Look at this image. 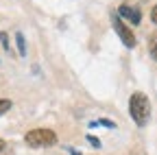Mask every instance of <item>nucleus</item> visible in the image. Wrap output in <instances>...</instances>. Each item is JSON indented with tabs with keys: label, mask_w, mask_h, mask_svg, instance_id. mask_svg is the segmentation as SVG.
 I'll list each match as a JSON object with an SVG mask.
<instances>
[{
	"label": "nucleus",
	"mask_w": 157,
	"mask_h": 155,
	"mask_svg": "<svg viewBox=\"0 0 157 155\" xmlns=\"http://www.w3.org/2000/svg\"><path fill=\"white\" fill-rule=\"evenodd\" d=\"M129 114L137 127H144L151 118V101L144 92H133L129 99Z\"/></svg>",
	"instance_id": "obj_1"
},
{
	"label": "nucleus",
	"mask_w": 157,
	"mask_h": 155,
	"mask_svg": "<svg viewBox=\"0 0 157 155\" xmlns=\"http://www.w3.org/2000/svg\"><path fill=\"white\" fill-rule=\"evenodd\" d=\"M24 142L31 149H48V146L57 144V133L48 127H37V129H31L24 135Z\"/></svg>",
	"instance_id": "obj_2"
},
{
	"label": "nucleus",
	"mask_w": 157,
	"mask_h": 155,
	"mask_svg": "<svg viewBox=\"0 0 157 155\" xmlns=\"http://www.w3.org/2000/svg\"><path fill=\"white\" fill-rule=\"evenodd\" d=\"M111 26H113V31L118 33V37H120V42L127 46V48H135V35H133V31L120 20V15L118 13H111Z\"/></svg>",
	"instance_id": "obj_3"
},
{
	"label": "nucleus",
	"mask_w": 157,
	"mask_h": 155,
	"mask_svg": "<svg viewBox=\"0 0 157 155\" xmlns=\"http://www.w3.org/2000/svg\"><path fill=\"white\" fill-rule=\"evenodd\" d=\"M118 15H120V20H127L129 24H140L142 22L140 9L131 7V5H120V7H118Z\"/></svg>",
	"instance_id": "obj_4"
},
{
	"label": "nucleus",
	"mask_w": 157,
	"mask_h": 155,
	"mask_svg": "<svg viewBox=\"0 0 157 155\" xmlns=\"http://www.w3.org/2000/svg\"><path fill=\"white\" fill-rule=\"evenodd\" d=\"M15 44H17L20 55L26 57V42H24V35H22V33H15Z\"/></svg>",
	"instance_id": "obj_5"
},
{
	"label": "nucleus",
	"mask_w": 157,
	"mask_h": 155,
	"mask_svg": "<svg viewBox=\"0 0 157 155\" xmlns=\"http://www.w3.org/2000/svg\"><path fill=\"white\" fill-rule=\"evenodd\" d=\"M148 52H151V57L157 61V33H153L151 35V40H148Z\"/></svg>",
	"instance_id": "obj_6"
},
{
	"label": "nucleus",
	"mask_w": 157,
	"mask_h": 155,
	"mask_svg": "<svg viewBox=\"0 0 157 155\" xmlns=\"http://www.w3.org/2000/svg\"><path fill=\"white\" fill-rule=\"evenodd\" d=\"M96 125H103V127L116 129V122H113V120H107V118H101V120H94V122H90V127H96Z\"/></svg>",
	"instance_id": "obj_7"
},
{
	"label": "nucleus",
	"mask_w": 157,
	"mask_h": 155,
	"mask_svg": "<svg viewBox=\"0 0 157 155\" xmlns=\"http://www.w3.org/2000/svg\"><path fill=\"white\" fill-rule=\"evenodd\" d=\"M11 105H13V103H11L9 99H0V116H2V114H7V111L11 109Z\"/></svg>",
	"instance_id": "obj_8"
},
{
	"label": "nucleus",
	"mask_w": 157,
	"mask_h": 155,
	"mask_svg": "<svg viewBox=\"0 0 157 155\" xmlns=\"http://www.w3.org/2000/svg\"><path fill=\"white\" fill-rule=\"evenodd\" d=\"M87 142H90L92 146H96V149L101 146V140H98V138H94V135H87Z\"/></svg>",
	"instance_id": "obj_9"
},
{
	"label": "nucleus",
	"mask_w": 157,
	"mask_h": 155,
	"mask_svg": "<svg viewBox=\"0 0 157 155\" xmlns=\"http://www.w3.org/2000/svg\"><path fill=\"white\" fill-rule=\"evenodd\" d=\"M0 42H2L5 48H9V37H7V33H2V31H0Z\"/></svg>",
	"instance_id": "obj_10"
},
{
	"label": "nucleus",
	"mask_w": 157,
	"mask_h": 155,
	"mask_svg": "<svg viewBox=\"0 0 157 155\" xmlns=\"http://www.w3.org/2000/svg\"><path fill=\"white\" fill-rule=\"evenodd\" d=\"M151 20H153V24L157 26V2H155V7H153V11H151Z\"/></svg>",
	"instance_id": "obj_11"
},
{
	"label": "nucleus",
	"mask_w": 157,
	"mask_h": 155,
	"mask_svg": "<svg viewBox=\"0 0 157 155\" xmlns=\"http://www.w3.org/2000/svg\"><path fill=\"white\" fill-rule=\"evenodd\" d=\"M5 149H7V142H5V140H0V153H2Z\"/></svg>",
	"instance_id": "obj_12"
},
{
	"label": "nucleus",
	"mask_w": 157,
	"mask_h": 155,
	"mask_svg": "<svg viewBox=\"0 0 157 155\" xmlns=\"http://www.w3.org/2000/svg\"><path fill=\"white\" fill-rule=\"evenodd\" d=\"M0 155H2V153H0Z\"/></svg>",
	"instance_id": "obj_13"
}]
</instances>
